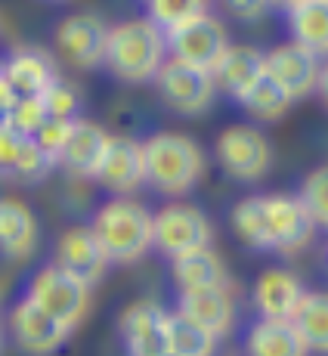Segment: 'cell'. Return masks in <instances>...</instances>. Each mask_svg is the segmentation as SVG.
<instances>
[{
  "label": "cell",
  "instance_id": "obj_32",
  "mask_svg": "<svg viewBox=\"0 0 328 356\" xmlns=\"http://www.w3.org/2000/svg\"><path fill=\"white\" fill-rule=\"evenodd\" d=\"M40 102H44L47 115L59 121H74L78 118V108H81V93L74 90L68 81H53L44 93H40Z\"/></svg>",
  "mask_w": 328,
  "mask_h": 356
},
{
  "label": "cell",
  "instance_id": "obj_37",
  "mask_svg": "<svg viewBox=\"0 0 328 356\" xmlns=\"http://www.w3.org/2000/svg\"><path fill=\"white\" fill-rule=\"evenodd\" d=\"M16 106V93H13V87H10V81H6V74H3V65H0V112H10V108Z\"/></svg>",
  "mask_w": 328,
  "mask_h": 356
},
{
  "label": "cell",
  "instance_id": "obj_24",
  "mask_svg": "<svg viewBox=\"0 0 328 356\" xmlns=\"http://www.w3.org/2000/svg\"><path fill=\"white\" fill-rule=\"evenodd\" d=\"M291 328L310 353H325L328 350V298L322 291H304L288 316Z\"/></svg>",
  "mask_w": 328,
  "mask_h": 356
},
{
  "label": "cell",
  "instance_id": "obj_28",
  "mask_svg": "<svg viewBox=\"0 0 328 356\" xmlns=\"http://www.w3.org/2000/svg\"><path fill=\"white\" fill-rule=\"evenodd\" d=\"M217 334L202 328L183 313L170 310L167 319V353L174 356H214L217 353Z\"/></svg>",
  "mask_w": 328,
  "mask_h": 356
},
{
  "label": "cell",
  "instance_id": "obj_38",
  "mask_svg": "<svg viewBox=\"0 0 328 356\" xmlns=\"http://www.w3.org/2000/svg\"><path fill=\"white\" fill-rule=\"evenodd\" d=\"M297 0H270V6L272 10H288V6H295Z\"/></svg>",
  "mask_w": 328,
  "mask_h": 356
},
{
  "label": "cell",
  "instance_id": "obj_7",
  "mask_svg": "<svg viewBox=\"0 0 328 356\" xmlns=\"http://www.w3.org/2000/svg\"><path fill=\"white\" fill-rule=\"evenodd\" d=\"M155 90H158L161 102L170 112L183 115V118H195L211 108V102L217 97V84L211 78L208 68H198L180 59H164L161 68L152 78Z\"/></svg>",
  "mask_w": 328,
  "mask_h": 356
},
{
  "label": "cell",
  "instance_id": "obj_4",
  "mask_svg": "<svg viewBox=\"0 0 328 356\" xmlns=\"http://www.w3.org/2000/svg\"><path fill=\"white\" fill-rule=\"evenodd\" d=\"M214 159L220 170L238 183H261L270 177L276 152L270 136L257 124H229L214 143Z\"/></svg>",
  "mask_w": 328,
  "mask_h": 356
},
{
  "label": "cell",
  "instance_id": "obj_35",
  "mask_svg": "<svg viewBox=\"0 0 328 356\" xmlns=\"http://www.w3.org/2000/svg\"><path fill=\"white\" fill-rule=\"evenodd\" d=\"M25 140H28V136L19 134L16 127H10V121L0 127V177H6V180H10V174H13V168H16Z\"/></svg>",
  "mask_w": 328,
  "mask_h": 356
},
{
  "label": "cell",
  "instance_id": "obj_8",
  "mask_svg": "<svg viewBox=\"0 0 328 356\" xmlns=\"http://www.w3.org/2000/svg\"><path fill=\"white\" fill-rule=\"evenodd\" d=\"M164 47H167L170 59H180V63H189V65L208 68L211 72L214 63L220 59V53L229 47L227 22L208 10L202 16H192L186 22L164 31Z\"/></svg>",
  "mask_w": 328,
  "mask_h": 356
},
{
  "label": "cell",
  "instance_id": "obj_17",
  "mask_svg": "<svg viewBox=\"0 0 328 356\" xmlns=\"http://www.w3.org/2000/svg\"><path fill=\"white\" fill-rule=\"evenodd\" d=\"M177 313L192 319L211 334L223 338L236 328V298L229 285H214V289H195L177 294Z\"/></svg>",
  "mask_w": 328,
  "mask_h": 356
},
{
  "label": "cell",
  "instance_id": "obj_15",
  "mask_svg": "<svg viewBox=\"0 0 328 356\" xmlns=\"http://www.w3.org/2000/svg\"><path fill=\"white\" fill-rule=\"evenodd\" d=\"M266 202V223H270V245L282 254H297L313 242L319 223L306 214V208L291 193H270Z\"/></svg>",
  "mask_w": 328,
  "mask_h": 356
},
{
  "label": "cell",
  "instance_id": "obj_18",
  "mask_svg": "<svg viewBox=\"0 0 328 356\" xmlns=\"http://www.w3.org/2000/svg\"><path fill=\"white\" fill-rule=\"evenodd\" d=\"M108 143V130L99 121L90 118H74L68 140L56 159V168H63L72 180H90L93 170L102 159V149Z\"/></svg>",
  "mask_w": 328,
  "mask_h": 356
},
{
  "label": "cell",
  "instance_id": "obj_21",
  "mask_svg": "<svg viewBox=\"0 0 328 356\" xmlns=\"http://www.w3.org/2000/svg\"><path fill=\"white\" fill-rule=\"evenodd\" d=\"M263 72H266V59H263L261 47L229 44L227 50L220 53V59L214 63V68H211V78H214L217 90L238 99Z\"/></svg>",
  "mask_w": 328,
  "mask_h": 356
},
{
  "label": "cell",
  "instance_id": "obj_1",
  "mask_svg": "<svg viewBox=\"0 0 328 356\" xmlns=\"http://www.w3.org/2000/svg\"><path fill=\"white\" fill-rule=\"evenodd\" d=\"M142 161H146V186L167 198L192 193L208 168L202 143L177 130H158L142 140Z\"/></svg>",
  "mask_w": 328,
  "mask_h": 356
},
{
  "label": "cell",
  "instance_id": "obj_12",
  "mask_svg": "<svg viewBox=\"0 0 328 356\" xmlns=\"http://www.w3.org/2000/svg\"><path fill=\"white\" fill-rule=\"evenodd\" d=\"M6 334L25 356H53L68 341L72 328L44 313L28 298H22L6 313Z\"/></svg>",
  "mask_w": 328,
  "mask_h": 356
},
{
  "label": "cell",
  "instance_id": "obj_31",
  "mask_svg": "<svg viewBox=\"0 0 328 356\" xmlns=\"http://www.w3.org/2000/svg\"><path fill=\"white\" fill-rule=\"evenodd\" d=\"M53 168H56V161H53L44 149H38V143L28 136L25 146H22V152H19V161H16V168H13L10 180H16V183H44L47 177L53 174Z\"/></svg>",
  "mask_w": 328,
  "mask_h": 356
},
{
  "label": "cell",
  "instance_id": "obj_11",
  "mask_svg": "<svg viewBox=\"0 0 328 356\" xmlns=\"http://www.w3.org/2000/svg\"><path fill=\"white\" fill-rule=\"evenodd\" d=\"M90 180L112 195H133L136 189H142L146 186L142 140L127 134H108V143Z\"/></svg>",
  "mask_w": 328,
  "mask_h": 356
},
{
  "label": "cell",
  "instance_id": "obj_19",
  "mask_svg": "<svg viewBox=\"0 0 328 356\" xmlns=\"http://www.w3.org/2000/svg\"><path fill=\"white\" fill-rule=\"evenodd\" d=\"M0 65H3V74L10 81L13 93H16V99L40 97L53 81H59L56 59L44 47H16Z\"/></svg>",
  "mask_w": 328,
  "mask_h": 356
},
{
  "label": "cell",
  "instance_id": "obj_39",
  "mask_svg": "<svg viewBox=\"0 0 328 356\" xmlns=\"http://www.w3.org/2000/svg\"><path fill=\"white\" fill-rule=\"evenodd\" d=\"M0 353H3V325H0Z\"/></svg>",
  "mask_w": 328,
  "mask_h": 356
},
{
  "label": "cell",
  "instance_id": "obj_16",
  "mask_svg": "<svg viewBox=\"0 0 328 356\" xmlns=\"http://www.w3.org/2000/svg\"><path fill=\"white\" fill-rule=\"evenodd\" d=\"M40 242L38 214L13 195H0V257L22 264L31 260Z\"/></svg>",
  "mask_w": 328,
  "mask_h": 356
},
{
  "label": "cell",
  "instance_id": "obj_34",
  "mask_svg": "<svg viewBox=\"0 0 328 356\" xmlns=\"http://www.w3.org/2000/svg\"><path fill=\"white\" fill-rule=\"evenodd\" d=\"M68 130H72V121H59V118H50L44 127L38 130V134L31 136L34 143H38V149H44L47 155H50L53 161L59 159V152H63L65 140H68Z\"/></svg>",
  "mask_w": 328,
  "mask_h": 356
},
{
  "label": "cell",
  "instance_id": "obj_41",
  "mask_svg": "<svg viewBox=\"0 0 328 356\" xmlns=\"http://www.w3.org/2000/svg\"><path fill=\"white\" fill-rule=\"evenodd\" d=\"M53 3H65V0H53Z\"/></svg>",
  "mask_w": 328,
  "mask_h": 356
},
{
  "label": "cell",
  "instance_id": "obj_22",
  "mask_svg": "<svg viewBox=\"0 0 328 356\" xmlns=\"http://www.w3.org/2000/svg\"><path fill=\"white\" fill-rule=\"evenodd\" d=\"M170 279L177 291H195V289H214V285H229V270L223 257L211 245L170 260Z\"/></svg>",
  "mask_w": 328,
  "mask_h": 356
},
{
  "label": "cell",
  "instance_id": "obj_10",
  "mask_svg": "<svg viewBox=\"0 0 328 356\" xmlns=\"http://www.w3.org/2000/svg\"><path fill=\"white\" fill-rule=\"evenodd\" d=\"M106 38H108V22L99 13H90V10L68 13L65 19H59L56 31H53V50L72 68L90 72V68L102 65Z\"/></svg>",
  "mask_w": 328,
  "mask_h": 356
},
{
  "label": "cell",
  "instance_id": "obj_29",
  "mask_svg": "<svg viewBox=\"0 0 328 356\" xmlns=\"http://www.w3.org/2000/svg\"><path fill=\"white\" fill-rule=\"evenodd\" d=\"M142 3H146V19L158 25L161 31L211 10V0H142Z\"/></svg>",
  "mask_w": 328,
  "mask_h": 356
},
{
  "label": "cell",
  "instance_id": "obj_5",
  "mask_svg": "<svg viewBox=\"0 0 328 356\" xmlns=\"http://www.w3.org/2000/svg\"><path fill=\"white\" fill-rule=\"evenodd\" d=\"M25 298L74 332V328L87 319V313H90L93 289L84 285L81 279L68 276V273L59 270L56 264H44L28 279Z\"/></svg>",
  "mask_w": 328,
  "mask_h": 356
},
{
  "label": "cell",
  "instance_id": "obj_20",
  "mask_svg": "<svg viewBox=\"0 0 328 356\" xmlns=\"http://www.w3.org/2000/svg\"><path fill=\"white\" fill-rule=\"evenodd\" d=\"M304 291L306 289L297 273L285 270V266H270L257 276L251 300H254V310L261 319H288Z\"/></svg>",
  "mask_w": 328,
  "mask_h": 356
},
{
  "label": "cell",
  "instance_id": "obj_3",
  "mask_svg": "<svg viewBox=\"0 0 328 356\" xmlns=\"http://www.w3.org/2000/svg\"><path fill=\"white\" fill-rule=\"evenodd\" d=\"M90 229L108 264H140L152 251V211L133 195H112L93 211Z\"/></svg>",
  "mask_w": 328,
  "mask_h": 356
},
{
  "label": "cell",
  "instance_id": "obj_33",
  "mask_svg": "<svg viewBox=\"0 0 328 356\" xmlns=\"http://www.w3.org/2000/svg\"><path fill=\"white\" fill-rule=\"evenodd\" d=\"M6 121H10V127H16L19 134L34 136L47 121H50V115H47L40 97H22V99H16V106H13L10 112H6Z\"/></svg>",
  "mask_w": 328,
  "mask_h": 356
},
{
  "label": "cell",
  "instance_id": "obj_26",
  "mask_svg": "<svg viewBox=\"0 0 328 356\" xmlns=\"http://www.w3.org/2000/svg\"><path fill=\"white\" fill-rule=\"evenodd\" d=\"M232 236L254 251H272L270 245V223H266V202L263 195H245L229 211Z\"/></svg>",
  "mask_w": 328,
  "mask_h": 356
},
{
  "label": "cell",
  "instance_id": "obj_30",
  "mask_svg": "<svg viewBox=\"0 0 328 356\" xmlns=\"http://www.w3.org/2000/svg\"><path fill=\"white\" fill-rule=\"evenodd\" d=\"M297 202L304 204L306 214H310L319 227H325L328 223V170H325V164L322 168H313L310 174L304 177Z\"/></svg>",
  "mask_w": 328,
  "mask_h": 356
},
{
  "label": "cell",
  "instance_id": "obj_40",
  "mask_svg": "<svg viewBox=\"0 0 328 356\" xmlns=\"http://www.w3.org/2000/svg\"><path fill=\"white\" fill-rule=\"evenodd\" d=\"M3 124H6V115H3V112H0V127H3Z\"/></svg>",
  "mask_w": 328,
  "mask_h": 356
},
{
  "label": "cell",
  "instance_id": "obj_25",
  "mask_svg": "<svg viewBox=\"0 0 328 356\" xmlns=\"http://www.w3.org/2000/svg\"><path fill=\"white\" fill-rule=\"evenodd\" d=\"M288 31L295 44L310 47L313 53L325 56L328 50V0H297L285 10Z\"/></svg>",
  "mask_w": 328,
  "mask_h": 356
},
{
  "label": "cell",
  "instance_id": "obj_36",
  "mask_svg": "<svg viewBox=\"0 0 328 356\" xmlns=\"http://www.w3.org/2000/svg\"><path fill=\"white\" fill-rule=\"evenodd\" d=\"M223 6H227L229 16L242 19V22H257L272 10L270 0H223Z\"/></svg>",
  "mask_w": 328,
  "mask_h": 356
},
{
  "label": "cell",
  "instance_id": "obj_27",
  "mask_svg": "<svg viewBox=\"0 0 328 356\" xmlns=\"http://www.w3.org/2000/svg\"><path fill=\"white\" fill-rule=\"evenodd\" d=\"M238 106L245 108V115L248 118H254V121H279V118H285L288 115V108L295 106L291 102V97L282 90V87L276 84V81L270 78V74H261V78L254 81V84L248 87V90L238 97Z\"/></svg>",
  "mask_w": 328,
  "mask_h": 356
},
{
  "label": "cell",
  "instance_id": "obj_42",
  "mask_svg": "<svg viewBox=\"0 0 328 356\" xmlns=\"http://www.w3.org/2000/svg\"><path fill=\"white\" fill-rule=\"evenodd\" d=\"M164 356H174V353H164Z\"/></svg>",
  "mask_w": 328,
  "mask_h": 356
},
{
  "label": "cell",
  "instance_id": "obj_9",
  "mask_svg": "<svg viewBox=\"0 0 328 356\" xmlns=\"http://www.w3.org/2000/svg\"><path fill=\"white\" fill-rule=\"evenodd\" d=\"M263 59H266V74L288 93L291 102L313 97L316 90L325 87L322 56L313 53L310 47L285 40V44H276L272 50H266Z\"/></svg>",
  "mask_w": 328,
  "mask_h": 356
},
{
  "label": "cell",
  "instance_id": "obj_6",
  "mask_svg": "<svg viewBox=\"0 0 328 356\" xmlns=\"http://www.w3.org/2000/svg\"><path fill=\"white\" fill-rule=\"evenodd\" d=\"M211 238H214V227H211L208 214L189 202L174 198L152 214V248L167 260L204 248L211 245Z\"/></svg>",
  "mask_w": 328,
  "mask_h": 356
},
{
  "label": "cell",
  "instance_id": "obj_2",
  "mask_svg": "<svg viewBox=\"0 0 328 356\" xmlns=\"http://www.w3.org/2000/svg\"><path fill=\"white\" fill-rule=\"evenodd\" d=\"M164 59H167L164 31L155 22H149L146 16L108 25L102 65L121 84H149Z\"/></svg>",
  "mask_w": 328,
  "mask_h": 356
},
{
  "label": "cell",
  "instance_id": "obj_14",
  "mask_svg": "<svg viewBox=\"0 0 328 356\" xmlns=\"http://www.w3.org/2000/svg\"><path fill=\"white\" fill-rule=\"evenodd\" d=\"M167 319L170 310H164L158 300H133L121 310L118 332L124 341L127 356H164L167 353Z\"/></svg>",
  "mask_w": 328,
  "mask_h": 356
},
{
  "label": "cell",
  "instance_id": "obj_13",
  "mask_svg": "<svg viewBox=\"0 0 328 356\" xmlns=\"http://www.w3.org/2000/svg\"><path fill=\"white\" fill-rule=\"evenodd\" d=\"M59 270H65L68 276L81 279L84 285H97L102 282V276L108 273V257L106 248L99 245L97 232L90 229V223H74V227H65L53 242V260Z\"/></svg>",
  "mask_w": 328,
  "mask_h": 356
},
{
  "label": "cell",
  "instance_id": "obj_23",
  "mask_svg": "<svg viewBox=\"0 0 328 356\" xmlns=\"http://www.w3.org/2000/svg\"><path fill=\"white\" fill-rule=\"evenodd\" d=\"M245 356H310L288 319H257L245 334Z\"/></svg>",
  "mask_w": 328,
  "mask_h": 356
}]
</instances>
